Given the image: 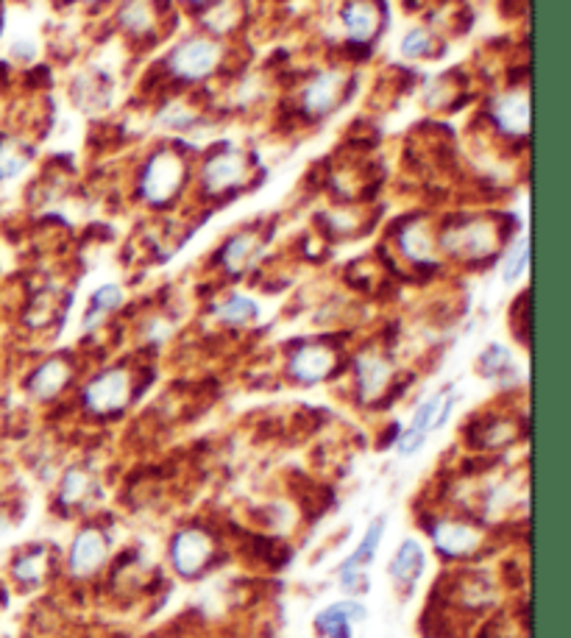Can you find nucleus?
<instances>
[{
  "label": "nucleus",
  "instance_id": "21",
  "mask_svg": "<svg viewBox=\"0 0 571 638\" xmlns=\"http://www.w3.org/2000/svg\"><path fill=\"white\" fill-rule=\"evenodd\" d=\"M254 251H257V237L254 235H237L235 240H228L221 254V262L228 271H243L251 262Z\"/></svg>",
  "mask_w": 571,
  "mask_h": 638
},
{
  "label": "nucleus",
  "instance_id": "13",
  "mask_svg": "<svg viewBox=\"0 0 571 638\" xmlns=\"http://www.w3.org/2000/svg\"><path fill=\"white\" fill-rule=\"evenodd\" d=\"M366 619V608L360 603H335L321 611L315 625L326 638H351V627Z\"/></svg>",
  "mask_w": 571,
  "mask_h": 638
},
{
  "label": "nucleus",
  "instance_id": "10",
  "mask_svg": "<svg viewBox=\"0 0 571 638\" xmlns=\"http://www.w3.org/2000/svg\"><path fill=\"white\" fill-rule=\"evenodd\" d=\"M332 366H335V357L324 346H304L290 357V373L304 385H315V382L324 380Z\"/></svg>",
  "mask_w": 571,
  "mask_h": 638
},
{
  "label": "nucleus",
  "instance_id": "12",
  "mask_svg": "<svg viewBox=\"0 0 571 638\" xmlns=\"http://www.w3.org/2000/svg\"><path fill=\"white\" fill-rule=\"evenodd\" d=\"M382 533H385V516L373 518L360 547H357L355 552L349 555V560H346V563L340 567L343 589H349V591L355 589V580H360V578H357V572H360V569H366V567H371L373 555H377V549H379V541H382Z\"/></svg>",
  "mask_w": 571,
  "mask_h": 638
},
{
  "label": "nucleus",
  "instance_id": "23",
  "mask_svg": "<svg viewBox=\"0 0 571 638\" xmlns=\"http://www.w3.org/2000/svg\"><path fill=\"white\" fill-rule=\"evenodd\" d=\"M121 302H123V290L117 288V284H103V288H98L96 295H92L90 313H87L85 324L92 329L101 315H107L109 310H114V307H121Z\"/></svg>",
  "mask_w": 571,
  "mask_h": 638
},
{
  "label": "nucleus",
  "instance_id": "5",
  "mask_svg": "<svg viewBox=\"0 0 571 638\" xmlns=\"http://www.w3.org/2000/svg\"><path fill=\"white\" fill-rule=\"evenodd\" d=\"M493 237L491 223L482 221H471L463 223V226H457V230L446 232L444 235V248L446 251L457 254V257H469V259H480L488 257L493 251Z\"/></svg>",
  "mask_w": 571,
  "mask_h": 638
},
{
  "label": "nucleus",
  "instance_id": "30",
  "mask_svg": "<svg viewBox=\"0 0 571 638\" xmlns=\"http://www.w3.org/2000/svg\"><path fill=\"white\" fill-rule=\"evenodd\" d=\"M193 3H199V0H193Z\"/></svg>",
  "mask_w": 571,
  "mask_h": 638
},
{
  "label": "nucleus",
  "instance_id": "17",
  "mask_svg": "<svg viewBox=\"0 0 571 638\" xmlns=\"http://www.w3.org/2000/svg\"><path fill=\"white\" fill-rule=\"evenodd\" d=\"M343 25H346L349 36L357 40V43L371 40V34L377 31V9H373L371 0H351V3H346Z\"/></svg>",
  "mask_w": 571,
  "mask_h": 638
},
{
  "label": "nucleus",
  "instance_id": "8",
  "mask_svg": "<svg viewBox=\"0 0 571 638\" xmlns=\"http://www.w3.org/2000/svg\"><path fill=\"white\" fill-rule=\"evenodd\" d=\"M433 544L446 558H466L480 547V533L471 530L469 524L438 522L433 527Z\"/></svg>",
  "mask_w": 571,
  "mask_h": 638
},
{
  "label": "nucleus",
  "instance_id": "18",
  "mask_svg": "<svg viewBox=\"0 0 571 638\" xmlns=\"http://www.w3.org/2000/svg\"><path fill=\"white\" fill-rule=\"evenodd\" d=\"M388 572H391L393 580H402V583H413L418 574L424 572V549L422 544L413 541V538H407V541L399 547L396 558L391 560V567H388Z\"/></svg>",
  "mask_w": 571,
  "mask_h": 638
},
{
  "label": "nucleus",
  "instance_id": "3",
  "mask_svg": "<svg viewBox=\"0 0 571 638\" xmlns=\"http://www.w3.org/2000/svg\"><path fill=\"white\" fill-rule=\"evenodd\" d=\"M128 393H132L128 373L121 371V368H112V371L98 373L96 380L87 385L85 404L87 410H92L98 416H109V413H117V410L126 407Z\"/></svg>",
  "mask_w": 571,
  "mask_h": 638
},
{
  "label": "nucleus",
  "instance_id": "16",
  "mask_svg": "<svg viewBox=\"0 0 571 638\" xmlns=\"http://www.w3.org/2000/svg\"><path fill=\"white\" fill-rule=\"evenodd\" d=\"M388 380H391V366L382 357L362 355L357 360V382H360L362 399H377L385 391Z\"/></svg>",
  "mask_w": 571,
  "mask_h": 638
},
{
  "label": "nucleus",
  "instance_id": "9",
  "mask_svg": "<svg viewBox=\"0 0 571 638\" xmlns=\"http://www.w3.org/2000/svg\"><path fill=\"white\" fill-rule=\"evenodd\" d=\"M343 87H346V79H343L340 72H321L318 79L310 81V87L304 90V109L315 117L329 115L332 109L340 103Z\"/></svg>",
  "mask_w": 571,
  "mask_h": 638
},
{
  "label": "nucleus",
  "instance_id": "27",
  "mask_svg": "<svg viewBox=\"0 0 571 638\" xmlns=\"http://www.w3.org/2000/svg\"><path fill=\"white\" fill-rule=\"evenodd\" d=\"M45 569H48V560H45V555H23V558L14 563V574H18L20 580H25V583H36V580L45 578Z\"/></svg>",
  "mask_w": 571,
  "mask_h": 638
},
{
  "label": "nucleus",
  "instance_id": "28",
  "mask_svg": "<svg viewBox=\"0 0 571 638\" xmlns=\"http://www.w3.org/2000/svg\"><path fill=\"white\" fill-rule=\"evenodd\" d=\"M429 48H433V40H429L427 31H410V34L404 36L402 54L407 56V59H422V56L429 54Z\"/></svg>",
  "mask_w": 571,
  "mask_h": 638
},
{
  "label": "nucleus",
  "instance_id": "29",
  "mask_svg": "<svg viewBox=\"0 0 571 638\" xmlns=\"http://www.w3.org/2000/svg\"><path fill=\"white\" fill-rule=\"evenodd\" d=\"M14 56H20V59H34L36 54V45L34 43H18L12 51Z\"/></svg>",
  "mask_w": 571,
  "mask_h": 638
},
{
  "label": "nucleus",
  "instance_id": "6",
  "mask_svg": "<svg viewBox=\"0 0 571 638\" xmlns=\"http://www.w3.org/2000/svg\"><path fill=\"white\" fill-rule=\"evenodd\" d=\"M212 552V541L206 533L201 530H181L173 538V547H170V560H173L176 572L184 574V578H193L201 569L206 567Z\"/></svg>",
  "mask_w": 571,
  "mask_h": 638
},
{
  "label": "nucleus",
  "instance_id": "15",
  "mask_svg": "<svg viewBox=\"0 0 571 638\" xmlns=\"http://www.w3.org/2000/svg\"><path fill=\"white\" fill-rule=\"evenodd\" d=\"M67 382H70V366H67L65 360H48L31 373L29 391L34 399L48 402V399H54L56 393L67 385Z\"/></svg>",
  "mask_w": 571,
  "mask_h": 638
},
{
  "label": "nucleus",
  "instance_id": "24",
  "mask_svg": "<svg viewBox=\"0 0 571 638\" xmlns=\"http://www.w3.org/2000/svg\"><path fill=\"white\" fill-rule=\"evenodd\" d=\"M121 23L126 25L128 31L139 34V31L150 29V9L145 0H126L121 9Z\"/></svg>",
  "mask_w": 571,
  "mask_h": 638
},
{
  "label": "nucleus",
  "instance_id": "4",
  "mask_svg": "<svg viewBox=\"0 0 571 638\" xmlns=\"http://www.w3.org/2000/svg\"><path fill=\"white\" fill-rule=\"evenodd\" d=\"M451 407H455V396H433L415 410L413 422H410V429L402 435L399 440V455H413L422 449L424 438H427L433 429H440L451 416Z\"/></svg>",
  "mask_w": 571,
  "mask_h": 638
},
{
  "label": "nucleus",
  "instance_id": "2",
  "mask_svg": "<svg viewBox=\"0 0 571 638\" xmlns=\"http://www.w3.org/2000/svg\"><path fill=\"white\" fill-rule=\"evenodd\" d=\"M217 61H221V45L212 40H187L168 56L170 72L184 81L206 79Z\"/></svg>",
  "mask_w": 571,
  "mask_h": 638
},
{
  "label": "nucleus",
  "instance_id": "11",
  "mask_svg": "<svg viewBox=\"0 0 571 638\" xmlns=\"http://www.w3.org/2000/svg\"><path fill=\"white\" fill-rule=\"evenodd\" d=\"M493 121L505 134L513 137H522L529 132V101L524 92H511V96L496 98V103L491 107Z\"/></svg>",
  "mask_w": 571,
  "mask_h": 638
},
{
  "label": "nucleus",
  "instance_id": "1",
  "mask_svg": "<svg viewBox=\"0 0 571 638\" xmlns=\"http://www.w3.org/2000/svg\"><path fill=\"white\" fill-rule=\"evenodd\" d=\"M181 179H184V170H181V163L176 154H157V157H150L148 168H145L143 181H139V193L148 204L163 206L179 193Z\"/></svg>",
  "mask_w": 571,
  "mask_h": 638
},
{
  "label": "nucleus",
  "instance_id": "14",
  "mask_svg": "<svg viewBox=\"0 0 571 638\" xmlns=\"http://www.w3.org/2000/svg\"><path fill=\"white\" fill-rule=\"evenodd\" d=\"M243 176H246V168H243L240 154L223 152L206 163L204 187L210 190V193H223V190H228V187H235Z\"/></svg>",
  "mask_w": 571,
  "mask_h": 638
},
{
  "label": "nucleus",
  "instance_id": "20",
  "mask_svg": "<svg viewBox=\"0 0 571 638\" xmlns=\"http://www.w3.org/2000/svg\"><path fill=\"white\" fill-rule=\"evenodd\" d=\"M31 165L29 145L18 143V139H0V181L14 179Z\"/></svg>",
  "mask_w": 571,
  "mask_h": 638
},
{
  "label": "nucleus",
  "instance_id": "22",
  "mask_svg": "<svg viewBox=\"0 0 571 638\" xmlns=\"http://www.w3.org/2000/svg\"><path fill=\"white\" fill-rule=\"evenodd\" d=\"M215 315L221 321H226V324L243 326V324H248V321L257 318L259 307L251 302V299H246V295H232L228 302H223L221 307L215 310Z\"/></svg>",
  "mask_w": 571,
  "mask_h": 638
},
{
  "label": "nucleus",
  "instance_id": "26",
  "mask_svg": "<svg viewBox=\"0 0 571 638\" xmlns=\"http://www.w3.org/2000/svg\"><path fill=\"white\" fill-rule=\"evenodd\" d=\"M527 259H529V243L518 240L516 246L507 251L505 266H502V279H505V282H513V279L522 277L524 268H527Z\"/></svg>",
  "mask_w": 571,
  "mask_h": 638
},
{
  "label": "nucleus",
  "instance_id": "7",
  "mask_svg": "<svg viewBox=\"0 0 571 638\" xmlns=\"http://www.w3.org/2000/svg\"><path fill=\"white\" fill-rule=\"evenodd\" d=\"M107 538L98 530H81L70 547V572L72 578H90L107 560Z\"/></svg>",
  "mask_w": 571,
  "mask_h": 638
},
{
  "label": "nucleus",
  "instance_id": "25",
  "mask_svg": "<svg viewBox=\"0 0 571 638\" xmlns=\"http://www.w3.org/2000/svg\"><path fill=\"white\" fill-rule=\"evenodd\" d=\"M87 491H90V477H87L81 469H70L67 471L65 482H61L59 500L65 502V505H76V502L85 500Z\"/></svg>",
  "mask_w": 571,
  "mask_h": 638
},
{
  "label": "nucleus",
  "instance_id": "19",
  "mask_svg": "<svg viewBox=\"0 0 571 638\" xmlns=\"http://www.w3.org/2000/svg\"><path fill=\"white\" fill-rule=\"evenodd\" d=\"M399 246L413 262H435V243L424 223H410L399 235Z\"/></svg>",
  "mask_w": 571,
  "mask_h": 638
}]
</instances>
